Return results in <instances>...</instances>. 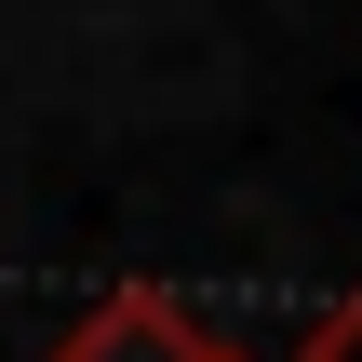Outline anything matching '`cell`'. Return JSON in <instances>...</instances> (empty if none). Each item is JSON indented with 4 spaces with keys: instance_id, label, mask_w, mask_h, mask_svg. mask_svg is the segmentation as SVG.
I'll list each match as a JSON object with an SVG mask.
<instances>
[{
    "instance_id": "cell-1",
    "label": "cell",
    "mask_w": 362,
    "mask_h": 362,
    "mask_svg": "<svg viewBox=\"0 0 362 362\" xmlns=\"http://www.w3.org/2000/svg\"><path fill=\"white\" fill-rule=\"evenodd\" d=\"M54 362H228V336H202L175 296H107V309L67 322V349H54Z\"/></svg>"
},
{
    "instance_id": "cell-2",
    "label": "cell",
    "mask_w": 362,
    "mask_h": 362,
    "mask_svg": "<svg viewBox=\"0 0 362 362\" xmlns=\"http://www.w3.org/2000/svg\"><path fill=\"white\" fill-rule=\"evenodd\" d=\"M296 362H362V282L322 309V322H309V336H296Z\"/></svg>"
}]
</instances>
